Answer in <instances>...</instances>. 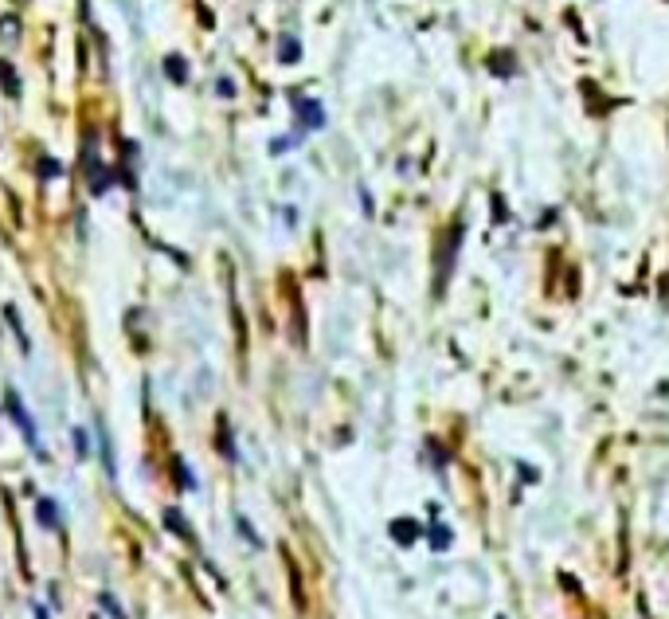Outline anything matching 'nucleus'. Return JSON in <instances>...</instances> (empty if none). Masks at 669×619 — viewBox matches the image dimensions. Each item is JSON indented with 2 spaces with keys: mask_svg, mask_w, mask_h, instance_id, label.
<instances>
[{
  "mask_svg": "<svg viewBox=\"0 0 669 619\" xmlns=\"http://www.w3.org/2000/svg\"><path fill=\"white\" fill-rule=\"evenodd\" d=\"M4 404H8V416H12L16 424H20V431H24V439H28L32 447H40V435H36V424L28 420V412H24L20 396H16V392H8V396H4Z\"/></svg>",
  "mask_w": 669,
  "mask_h": 619,
  "instance_id": "nucleus-1",
  "label": "nucleus"
},
{
  "mask_svg": "<svg viewBox=\"0 0 669 619\" xmlns=\"http://www.w3.org/2000/svg\"><path fill=\"white\" fill-rule=\"evenodd\" d=\"M392 533H396V541H400V545H411V541H415V533H419V525L415 522H396L392 525Z\"/></svg>",
  "mask_w": 669,
  "mask_h": 619,
  "instance_id": "nucleus-2",
  "label": "nucleus"
},
{
  "mask_svg": "<svg viewBox=\"0 0 669 619\" xmlns=\"http://www.w3.org/2000/svg\"><path fill=\"white\" fill-rule=\"evenodd\" d=\"M298 110H302V114H306V126H313V130H317V126H321V106H317V102H302V106H298Z\"/></svg>",
  "mask_w": 669,
  "mask_h": 619,
  "instance_id": "nucleus-3",
  "label": "nucleus"
},
{
  "mask_svg": "<svg viewBox=\"0 0 669 619\" xmlns=\"http://www.w3.org/2000/svg\"><path fill=\"white\" fill-rule=\"evenodd\" d=\"M36 514H40V522H44V525H59V514H55L51 498H44V502H40V510H36Z\"/></svg>",
  "mask_w": 669,
  "mask_h": 619,
  "instance_id": "nucleus-4",
  "label": "nucleus"
},
{
  "mask_svg": "<svg viewBox=\"0 0 669 619\" xmlns=\"http://www.w3.org/2000/svg\"><path fill=\"white\" fill-rule=\"evenodd\" d=\"M278 51H286V55H282L286 63H294V59H298V44H294V40H286V44H278Z\"/></svg>",
  "mask_w": 669,
  "mask_h": 619,
  "instance_id": "nucleus-5",
  "label": "nucleus"
},
{
  "mask_svg": "<svg viewBox=\"0 0 669 619\" xmlns=\"http://www.w3.org/2000/svg\"><path fill=\"white\" fill-rule=\"evenodd\" d=\"M431 533H435V537H431V541H435V549H446V545H450V537H446V529H443V525H435Z\"/></svg>",
  "mask_w": 669,
  "mask_h": 619,
  "instance_id": "nucleus-6",
  "label": "nucleus"
},
{
  "mask_svg": "<svg viewBox=\"0 0 669 619\" xmlns=\"http://www.w3.org/2000/svg\"><path fill=\"white\" fill-rule=\"evenodd\" d=\"M75 447H79V455H87L90 443H87V431H75Z\"/></svg>",
  "mask_w": 669,
  "mask_h": 619,
  "instance_id": "nucleus-7",
  "label": "nucleus"
}]
</instances>
